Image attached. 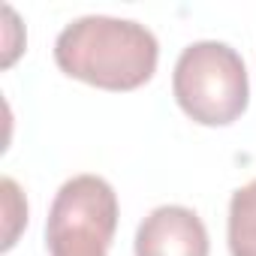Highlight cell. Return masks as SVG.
I'll list each match as a JSON object with an SVG mask.
<instances>
[{"label": "cell", "instance_id": "obj_4", "mask_svg": "<svg viewBox=\"0 0 256 256\" xmlns=\"http://www.w3.org/2000/svg\"><path fill=\"white\" fill-rule=\"evenodd\" d=\"M136 256H208V229L193 208L160 205L136 229Z\"/></svg>", "mask_w": 256, "mask_h": 256}, {"label": "cell", "instance_id": "obj_5", "mask_svg": "<svg viewBox=\"0 0 256 256\" xmlns=\"http://www.w3.org/2000/svg\"><path fill=\"white\" fill-rule=\"evenodd\" d=\"M226 244L232 256H256V178L238 187L229 199Z\"/></svg>", "mask_w": 256, "mask_h": 256}, {"label": "cell", "instance_id": "obj_2", "mask_svg": "<svg viewBox=\"0 0 256 256\" xmlns=\"http://www.w3.org/2000/svg\"><path fill=\"white\" fill-rule=\"evenodd\" d=\"M172 94L190 120L202 126H229L250 102L247 66L229 42H190L175 60Z\"/></svg>", "mask_w": 256, "mask_h": 256}, {"label": "cell", "instance_id": "obj_3", "mask_svg": "<svg viewBox=\"0 0 256 256\" xmlns=\"http://www.w3.org/2000/svg\"><path fill=\"white\" fill-rule=\"evenodd\" d=\"M118 214V193L106 178L72 175L60 184L48 208V256H108Z\"/></svg>", "mask_w": 256, "mask_h": 256}, {"label": "cell", "instance_id": "obj_1", "mask_svg": "<svg viewBox=\"0 0 256 256\" xmlns=\"http://www.w3.org/2000/svg\"><path fill=\"white\" fill-rule=\"evenodd\" d=\"M160 42L136 18L82 16L54 40V64L70 78L102 90H136L157 72Z\"/></svg>", "mask_w": 256, "mask_h": 256}, {"label": "cell", "instance_id": "obj_6", "mask_svg": "<svg viewBox=\"0 0 256 256\" xmlns=\"http://www.w3.org/2000/svg\"><path fill=\"white\" fill-rule=\"evenodd\" d=\"M4 214H6V235H4V250H10L22 232V226H28V202L18 190V184L12 178H4Z\"/></svg>", "mask_w": 256, "mask_h": 256}]
</instances>
